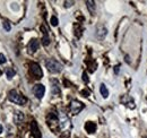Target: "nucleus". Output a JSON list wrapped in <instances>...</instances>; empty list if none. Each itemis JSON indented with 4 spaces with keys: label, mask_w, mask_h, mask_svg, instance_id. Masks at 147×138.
Returning a JSON list of instances; mask_svg holds the SVG:
<instances>
[{
    "label": "nucleus",
    "mask_w": 147,
    "mask_h": 138,
    "mask_svg": "<svg viewBox=\"0 0 147 138\" xmlns=\"http://www.w3.org/2000/svg\"><path fill=\"white\" fill-rule=\"evenodd\" d=\"M8 99L13 103L19 104V105H24V104L27 102V99L25 96H23L22 94H19L18 92H16L15 89H13V91H10L8 93Z\"/></svg>",
    "instance_id": "obj_1"
},
{
    "label": "nucleus",
    "mask_w": 147,
    "mask_h": 138,
    "mask_svg": "<svg viewBox=\"0 0 147 138\" xmlns=\"http://www.w3.org/2000/svg\"><path fill=\"white\" fill-rule=\"evenodd\" d=\"M45 67L52 74H58V72H60L62 70V65L59 61L55 60V59H48L45 61Z\"/></svg>",
    "instance_id": "obj_2"
},
{
    "label": "nucleus",
    "mask_w": 147,
    "mask_h": 138,
    "mask_svg": "<svg viewBox=\"0 0 147 138\" xmlns=\"http://www.w3.org/2000/svg\"><path fill=\"white\" fill-rule=\"evenodd\" d=\"M30 72H31L32 76H34V78H36V79L42 78V76H43V71H42V69L40 67V65L36 64V62H32V64L30 65Z\"/></svg>",
    "instance_id": "obj_3"
},
{
    "label": "nucleus",
    "mask_w": 147,
    "mask_h": 138,
    "mask_svg": "<svg viewBox=\"0 0 147 138\" xmlns=\"http://www.w3.org/2000/svg\"><path fill=\"white\" fill-rule=\"evenodd\" d=\"M83 109H84V104L82 103V102H79V101H77V100L71 101V103H70V111L73 112L74 114L79 113Z\"/></svg>",
    "instance_id": "obj_4"
},
{
    "label": "nucleus",
    "mask_w": 147,
    "mask_h": 138,
    "mask_svg": "<svg viewBox=\"0 0 147 138\" xmlns=\"http://www.w3.org/2000/svg\"><path fill=\"white\" fill-rule=\"evenodd\" d=\"M33 93L34 95L36 96L37 99H42L44 96V93H45V87L42 84H36L35 86L33 87Z\"/></svg>",
    "instance_id": "obj_5"
},
{
    "label": "nucleus",
    "mask_w": 147,
    "mask_h": 138,
    "mask_svg": "<svg viewBox=\"0 0 147 138\" xmlns=\"http://www.w3.org/2000/svg\"><path fill=\"white\" fill-rule=\"evenodd\" d=\"M38 47H40L38 41H37L36 39H32V40L28 42V44H27V50H28L30 53H34V52L37 51Z\"/></svg>",
    "instance_id": "obj_6"
},
{
    "label": "nucleus",
    "mask_w": 147,
    "mask_h": 138,
    "mask_svg": "<svg viewBox=\"0 0 147 138\" xmlns=\"http://www.w3.org/2000/svg\"><path fill=\"white\" fill-rule=\"evenodd\" d=\"M107 34H108V30H107V27H105V26L100 25V26L96 28V35H97V37H98L100 40L104 39V37L107 36Z\"/></svg>",
    "instance_id": "obj_7"
},
{
    "label": "nucleus",
    "mask_w": 147,
    "mask_h": 138,
    "mask_svg": "<svg viewBox=\"0 0 147 138\" xmlns=\"http://www.w3.org/2000/svg\"><path fill=\"white\" fill-rule=\"evenodd\" d=\"M41 31H42V33H43L42 44L47 47V45H49V43H50V37H49V34H48V31H47V28H45L44 26H41Z\"/></svg>",
    "instance_id": "obj_8"
},
{
    "label": "nucleus",
    "mask_w": 147,
    "mask_h": 138,
    "mask_svg": "<svg viewBox=\"0 0 147 138\" xmlns=\"http://www.w3.org/2000/svg\"><path fill=\"white\" fill-rule=\"evenodd\" d=\"M31 131H32V135L35 138H41V134H40L38 127H37L35 121H32V123H31Z\"/></svg>",
    "instance_id": "obj_9"
},
{
    "label": "nucleus",
    "mask_w": 147,
    "mask_h": 138,
    "mask_svg": "<svg viewBox=\"0 0 147 138\" xmlns=\"http://www.w3.org/2000/svg\"><path fill=\"white\" fill-rule=\"evenodd\" d=\"M85 129H86V131L88 133V134H93V133H95V130H96V124L92 122V121H87L86 123H85Z\"/></svg>",
    "instance_id": "obj_10"
},
{
    "label": "nucleus",
    "mask_w": 147,
    "mask_h": 138,
    "mask_svg": "<svg viewBox=\"0 0 147 138\" xmlns=\"http://www.w3.org/2000/svg\"><path fill=\"white\" fill-rule=\"evenodd\" d=\"M86 6H87L90 13H91L92 15H94V14H95V2H94V1H91V0H88V1H86Z\"/></svg>",
    "instance_id": "obj_11"
},
{
    "label": "nucleus",
    "mask_w": 147,
    "mask_h": 138,
    "mask_svg": "<svg viewBox=\"0 0 147 138\" xmlns=\"http://www.w3.org/2000/svg\"><path fill=\"white\" fill-rule=\"evenodd\" d=\"M100 92H101V94H102V96H103L104 99H107V97L109 96V91H108V88H107V86H105L104 84L101 85V87H100Z\"/></svg>",
    "instance_id": "obj_12"
},
{
    "label": "nucleus",
    "mask_w": 147,
    "mask_h": 138,
    "mask_svg": "<svg viewBox=\"0 0 147 138\" xmlns=\"http://www.w3.org/2000/svg\"><path fill=\"white\" fill-rule=\"evenodd\" d=\"M52 93H53V95L55 96H58L59 94H60V89H59V87H58V83L53 80V85H52Z\"/></svg>",
    "instance_id": "obj_13"
},
{
    "label": "nucleus",
    "mask_w": 147,
    "mask_h": 138,
    "mask_svg": "<svg viewBox=\"0 0 147 138\" xmlns=\"http://www.w3.org/2000/svg\"><path fill=\"white\" fill-rule=\"evenodd\" d=\"M15 70L11 68H8L7 70H6V75H7V77H8V79H11L14 76H15Z\"/></svg>",
    "instance_id": "obj_14"
},
{
    "label": "nucleus",
    "mask_w": 147,
    "mask_h": 138,
    "mask_svg": "<svg viewBox=\"0 0 147 138\" xmlns=\"http://www.w3.org/2000/svg\"><path fill=\"white\" fill-rule=\"evenodd\" d=\"M24 119V116H23V113H20V112H16V114H15V121L18 123L20 121Z\"/></svg>",
    "instance_id": "obj_15"
},
{
    "label": "nucleus",
    "mask_w": 147,
    "mask_h": 138,
    "mask_svg": "<svg viewBox=\"0 0 147 138\" xmlns=\"http://www.w3.org/2000/svg\"><path fill=\"white\" fill-rule=\"evenodd\" d=\"M2 25H3V28H5V31H7V32H9L10 31V24H9V22L8 20H5L3 23H2Z\"/></svg>",
    "instance_id": "obj_16"
},
{
    "label": "nucleus",
    "mask_w": 147,
    "mask_h": 138,
    "mask_svg": "<svg viewBox=\"0 0 147 138\" xmlns=\"http://www.w3.org/2000/svg\"><path fill=\"white\" fill-rule=\"evenodd\" d=\"M58 23H59V22H58V18L55 17V16H52V17H51V24H52L53 26H57Z\"/></svg>",
    "instance_id": "obj_17"
},
{
    "label": "nucleus",
    "mask_w": 147,
    "mask_h": 138,
    "mask_svg": "<svg viewBox=\"0 0 147 138\" xmlns=\"http://www.w3.org/2000/svg\"><path fill=\"white\" fill-rule=\"evenodd\" d=\"M7 60H6V57L2 54V53H0V65H2V64H5Z\"/></svg>",
    "instance_id": "obj_18"
},
{
    "label": "nucleus",
    "mask_w": 147,
    "mask_h": 138,
    "mask_svg": "<svg viewBox=\"0 0 147 138\" xmlns=\"http://www.w3.org/2000/svg\"><path fill=\"white\" fill-rule=\"evenodd\" d=\"M74 1H66L65 2V7H70V6H73Z\"/></svg>",
    "instance_id": "obj_19"
},
{
    "label": "nucleus",
    "mask_w": 147,
    "mask_h": 138,
    "mask_svg": "<svg viewBox=\"0 0 147 138\" xmlns=\"http://www.w3.org/2000/svg\"><path fill=\"white\" fill-rule=\"evenodd\" d=\"M83 80H84V82H88V77H87V74H86V72L83 74Z\"/></svg>",
    "instance_id": "obj_20"
},
{
    "label": "nucleus",
    "mask_w": 147,
    "mask_h": 138,
    "mask_svg": "<svg viewBox=\"0 0 147 138\" xmlns=\"http://www.w3.org/2000/svg\"><path fill=\"white\" fill-rule=\"evenodd\" d=\"M82 94H83V96H88L90 92L88 91H82Z\"/></svg>",
    "instance_id": "obj_21"
},
{
    "label": "nucleus",
    "mask_w": 147,
    "mask_h": 138,
    "mask_svg": "<svg viewBox=\"0 0 147 138\" xmlns=\"http://www.w3.org/2000/svg\"><path fill=\"white\" fill-rule=\"evenodd\" d=\"M1 131H2V126L0 124V134H1Z\"/></svg>",
    "instance_id": "obj_22"
},
{
    "label": "nucleus",
    "mask_w": 147,
    "mask_h": 138,
    "mask_svg": "<svg viewBox=\"0 0 147 138\" xmlns=\"http://www.w3.org/2000/svg\"><path fill=\"white\" fill-rule=\"evenodd\" d=\"M0 75H1V70H0Z\"/></svg>",
    "instance_id": "obj_23"
},
{
    "label": "nucleus",
    "mask_w": 147,
    "mask_h": 138,
    "mask_svg": "<svg viewBox=\"0 0 147 138\" xmlns=\"http://www.w3.org/2000/svg\"><path fill=\"white\" fill-rule=\"evenodd\" d=\"M143 138H147V137H146V136H145V137H143Z\"/></svg>",
    "instance_id": "obj_24"
}]
</instances>
